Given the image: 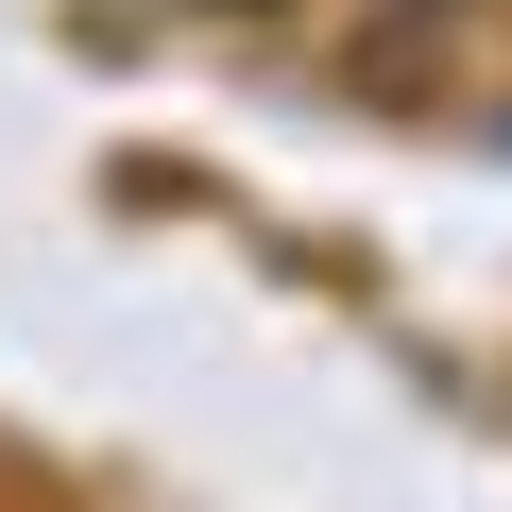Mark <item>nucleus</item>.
Returning <instances> with one entry per match:
<instances>
[]
</instances>
